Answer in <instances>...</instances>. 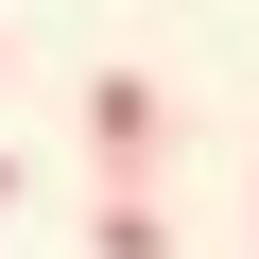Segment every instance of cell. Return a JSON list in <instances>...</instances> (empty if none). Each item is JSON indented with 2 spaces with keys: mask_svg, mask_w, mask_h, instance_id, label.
<instances>
[{
  "mask_svg": "<svg viewBox=\"0 0 259 259\" xmlns=\"http://www.w3.org/2000/svg\"><path fill=\"white\" fill-rule=\"evenodd\" d=\"M87 156H104V173H156V156H173V87H156V69H87Z\"/></svg>",
  "mask_w": 259,
  "mask_h": 259,
  "instance_id": "6da1fadb",
  "label": "cell"
},
{
  "mask_svg": "<svg viewBox=\"0 0 259 259\" xmlns=\"http://www.w3.org/2000/svg\"><path fill=\"white\" fill-rule=\"evenodd\" d=\"M87 259H173V207H156V190H139V173H121V190H104V207H87Z\"/></svg>",
  "mask_w": 259,
  "mask_h": 259,
  "instance_id": "7a4b0ae2",
  "label": "cell"
},
{
  "mask_svg": "<svg viewBox=\"0 0 259 259\" xmlns=\"http://www.w3.org/2000/svg\"><path fill=\"white\" fill-rule=\"evenodd\" d=\"M0 52H18V35H0Z\"/></svg>",
  "mask_w": 259,
  "mask_h": 259,
  "instance_id": "277c9868",
  "label": "cell"
},
{
  "mask_svg": "<svg viewBox=\"0 0 259 259\" xmlns=\"http://www.w3.org/2000/svg\"><path fill=\"white\" fill-rule=\"evenodd\" d=\"M0 207H18V156H0Z\"/></svg>",
  "mask_w": 259,
  "mask_h": 259,
  "instance_id": "3957f363",
  "label": "cell"
}]
</instances>
